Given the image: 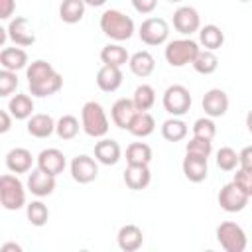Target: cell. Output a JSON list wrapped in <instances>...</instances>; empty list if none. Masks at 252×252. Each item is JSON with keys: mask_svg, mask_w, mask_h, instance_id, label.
<instances>
[{"mask_svg": "<svg viewBox=\"0 0 252 252\" xmlns=\"http://www.w3.org/2000/svg\"><path fill=\"white\" fill-rule=\"evenodd\" d=\"M100 30L114 41H126L134 35V20L120 10H104L100 16Z\"/></svg>", "mask_w": 252, "mask_h": 252, "instance_id": "obj_1", "label": "cell"}, {"mask_svg": "<svg viewBox=\"0 0 252 252\" xmlns=\"http://www.w3.org/2000/svg\"><path fill=\"white\" fill-rule=\"evenodd\" d=\"M81 126L85 130L87 136L91 138H104L108 132V118L104 108L96 102V100H89L83 104L81 110Z\"/></svg>", "mask_w": 252, "mask_h": 252, "instance_id": "obj_2", "label": "cell"}, {"mask_svg": "<svg viewBox=\"0 0 252 252\" xmlns=\"http://www.w3.org/2000/svg\"><path fill=\"white\" fill-rule=\"evenodd\" d=\"M201 51L199 43L193 41L191 37H181V39H173L165 45V61L171 67H185L189 63H193V59L197 57V53Z\"/></svg>", "mask_w": 252, "mask_h": 252, "instance_id": "obj_3", "label": "cell"}, {"mask_svg": "<svg viewBox=\"0 0 252 252\" xmlns=\"http://www.w3.org/2000/svg\"><path fill=\"white\" fill-rule=\"evenodd\" d=\"M0 203L6 211H18L26 205V189L18 175L4 173L0 177Z\"/></svg>", "mask_w": 252, "mask_h": 252, "instance_id": "obj_4", "label": "cell"}, {"mask_svg": "<svg viewBox=\"0 0 252 252\" xmlns=\"http://www.w3.org/2000/svg\"><path fill=\"white\" fill-rule=\"evenodd\" d=\"M217 240L226 252H244L248 244L244 228L232 220H224L217 226Z\"/></svg>", "mask_w": 252, "mask_h": 252, "instance_id": "obj_5", "label": "cell"}, {"mask_svg": "<svg viewBox=\"0 0 252 252\" xmlns=\"http://www.w3.org/2000/svg\"><path fill=\"white\" fill-rule=\"evenodd\" d=\"M161 102H163V108H165L167 114L183 116L191 108V93L183 85H171V87L165 89Z\"/></svg>", "mask_w": 252, "mask_h": 252, "instance_id": "obj_6", "label": "cell"}, {"mask_svg": "<svg viewBox=\"0 0 252 252\" xmlns=\"http://www.w3.org/2000/svg\"><path fill=\"white\" fill-rule=\"evenodd\" d=\"M138 33L146 45H161L169 37V26L163 18H146Z\"/></svg>", "mask_w": 252, "mask_h": 252, "instance_id": "obj_7", "label": "cell"}, {"mask_svg": "<svg viewBox=\"0 0 252 252\" xmlns=\"http://www.w3.org/2000/svg\"><path fill=\"white\" fill-rule=\"evenodd\" d=\"M217 199H219V205H220L222 211H226V213H240L248 205V199L250 197L234 181H230V183H226V185L220 187Z\"/></svg>", "mask_w": 252, "mask_h": 252, "instance_id": "obj_8", "label": "cell"}, {"mask_svg": "<svg viewBox=\"0 0 252 252\" xmlns=\"http://www.w3.org/2000/svg\"><path fill=\"white\" fill-rule=\"evenodd\" d=\"M173 28L181 35H191L201 30V16L193 6H179L173 12Z\"/></svg>", "mask_w": 252, "mask_h": 252, "instance_id": "obj_9", "label": "cell"}, {"mask_svg": "<svg viewBox=\"0 0 252 252\" xmlns=\"http://www.w3.org/2000/svg\"><path fill=\"white\" fill-rule=\"evenodd\" d=\"M71 177L77 183H91L98 177V165H96V158H91L87 154H81L77 158H73L71 161Z\"/></svg>", "mask_w": 252, "mask_h": 252, "instance_id": "obj_10", "label": "cell"}, {"mask_svg": "<svg viewBox=\"0 0 252 252\" xmlns=\"http://www.w3.org/2000/svg\"><path fill=\"white\" fill-rule=\"evenodd\" d=\"M209 158H203V156H195V154H185L183 158V163H181V169H183V175L185 179H189L191 183H201L207 179V173H209V163H207Z\"/></svg>", "mask_w": 252, "mask_h": 252, "instance_id": "obj_11", "label": "cell"}, {"mask_svg": "<svg viewBox=\"0 0 252 252\" xmlns=\"http://www.w3.org/2000/svg\"><path fill=\"white\" fill-rule=\"evenodd\" d=\"M201 104H203V110H205L207 116L220 118L228 110V96H226V93L222 89H211V91L205 93Z\"/></svg>", "mask_w": 252, "mask_h": 252, "instance_id": "obj_12", "label": "cell"}, {"mask_svg": "<svg viewBox=\"0 0 252 252\" xmlns=\"http://www.w3.org/2000/svg\"><path fill=\"white\" fill-rule=\"evenodd\" d=\"M6 30H8V37L18 47H28V45H32L35 41V35L30 30V22L24 16H16L14 20H10V24H8Z\"/></svg>", "mask_w": 252, "mask_h": 252, "instance_id": "obj_13", "label": "cell"}, {"mask_svg": "<svg viewBox=\"0 0 252 252\" xmlns=\"http://www.w3.org/2000/svg\"><path fill=\"white\" fill-rule=\"evenodd\" d=\"M138 112H140V110L136 108V104H134L132 98H118V100L112 104V108H110V118H112V122H114L118 128L128 130L130 124H132V120H134V116H136Z\"/></svg>", "mask_w": 252, "mask_h": 252, "instance_id": "obj_14", "label": "cell"}, {"mask_svg": "<svg viewBox=\"0 0 252 252\" xmlns=\"http://www.w3.org/2000/svg\"><path fill=\"white\" fill-rule=\"evenodd\" d=\"M28 189L35 197H47L55 191V175L43 171V169H32L28 175Z\"/></svg>", "mask_w": 252, "mask_h": 252, "instance_id": "obj_15", "label": "cell"}, {"mask_svg": "<svg viewBox=\"0 0 252 252\" xmlns=\"http://www.w3.org/2000/svg\"><path fill=\"white\" fill-rule=\"evenodd\" d=\"M65 165H67V159H65L63 152L57 150V148L41 150L39 156H37V167L43 169V171H47V173H51V175H55V177L59 173H63Z\"/></svg>", "mask_w": 252, "mask_h": 252, "instance_id": "obj_16", "label": "cell"}, {"mask_svg": "<svg viewBox=\"0 0 252 252\" xmlns=\"http://www.w3.org/2000/svg\"><path fill=\"white\" fill-rule=\"evenodd\" d=\"M94 158L98 163L102 165H114L120 161L122 158V150H120V144L116 140H110V138H102L94 144Z\"/></svg>", "mask_w": 252, "mask_h": 252, "instance_id": "obj_17", "label": "cell"}, {"mask_svg": "<svg viewBox=\"0 0 252 252\" xmlns=\"http://www.w3.org/2000/svg\"><path fill=\"white\" fill-rule=\"evenodd\" d=\"M6 167L12 171V173H30L32 171V163H33V156L30 150L26 148H12L8 154H6V159H4Z\"/></svg>", "mask_w": 252, "mask_h": 252, "instance_id": "obj_18", "label": "cell"}, {"mask_svg": "<svg viewBox=\"0 0 252 252\" xmlns=\"http://www.w3.org/2000/svg\"><path fill=\"white\" fill-rule=\"evenodd\" d=\"M116 242H118V248L120 250H124V252H136L144 244L142 228L136 226V224H124V226H120L118 236H116Z\"/></svg>", "mask_w": 252, "mask_h": 252, "instance_id": "obj_19", "label": "cell"}, {"mask_svg": "<svg viewBox=\"0 0 252 252\" xmlns=\"http://www.w3.org/2000/svg\"><path fill=\"white\" fill-rule=\"evenodd\" d=\"M55 120L49 116V114H43V112H39V114H32L30 118H28V124H26V128H28V134L30 136H33V138H49L53 132H55Z\"/></svg>", "mask_w": 252, "mask_h": 252, "instance_id": "obj_20", "label": "cell"}, {"mask_svg": "<svg viewBox=\"0 0 252 252\" xmlns=\"http://www.w3.org/2000/svg\"><path fill=\"white\" fill-rule=\"evenodd\" d=\"M152 171L148 165H128L124 169V183L132 191H142L150 185Z\"/></svg>", "mask_w": 252, "mask_h": 252, "instance_id": "obj_21", "label": "cell"}, {"mask_svg": "<svg viewBox=\"0 0 252 252\" xmlns=\"http://www.w3.org/2000/svg\"><path fill=\"white\" fill-rule=\"evenodd\" d=\"M122 79L124 77L120 67H114V65H102L96 73V85L104 93H114L122 85Z\"/></svg>", "mask_w": 252, "mask_h": 252, "instance_id": "obj_22", "label": "cell"}, {"mask_svg": "<svg viewBox=\"0 0 252 252\" xmlns=\"http://www.w3.org/2000/svg\"><path fill=\"white\" fill-rule=\"evenodd\" d=\"M128 67H130V71H132L136 77L144 79V77H150V75L154 73V69H156V59H154V55H152L150 51H136L134 55H130Z\"/></svg>", "mask_w": 252, "mask_h": 252, "instance_id": "obj_23", "label": "cell"}, {"mask_svg": "<svg viewBox=\"0 0 252 252\" xmlns=\"http://www.w3.org/2000/svg\"><path fill=\"white\" fill-rule=\"evenodd\" d=\"M0 65L8 71H20L28 67V53L22 47H4L0 51Z\"/></svg>", "mask_w": 252, "mask_h": 252, "instance_id": "obj_24", "label": "cell"}, {"mask_svg": "<svg viewBox=\"0 0 252 252\" xmlns=\"http://www.w3.org/2000/svg\"><path fill=\"white\" fill-rule=\"evenodd\" d=\"M222 43H224V33H222V30L219 26L207 24V26H203L199 30V45H203L205 49L217 51V49L222 47Z\"/></svg>", "mask_w": 252, "mask_h": 252, "instance_id": "obj_25", "label": "cell"}, {"mask_svg": "<svg viewBox=\"0 0 252 252\" xmlns=\"http://www.w3.org/2000/svg\"><path fill=\"white\" fill-rule=\"evenodd\" d=\"M61 87H63V77L55 71L53 75L45 77L43 81H39V83H35V85H30V93H32L33 96L45 98V96H51V94L59 93Z\"/></svg>", "mask_w": 252, "mask_h": 252, "instance_id": "obj_26", "label": "cell"}, {"mask_svg": "<svg viewBox=\"0 0 252 252\" xmlns=\"http://www.w3.org/2000/svg\"><path fill=\"white\" fill-rule=\"evenodd\" d=\"M8 110L16 120H28L33 114V100L30 94H14L8 102Z\"/></svg>", "mask_w": 252, "mask_h": 252, "instance_id": "obj_27", "label": "cell"}, {"mask_svg": "<svg viewBox=\"0 0 252 252\" xmlns=\"http://www.w3.org/2000/svg\"><path fill=\"white\" fill-rule=\"evenodd\" d=\"M100 61L104 65H114V67H122L130 61V55L126 51V47H122L120 43H108L100 49Z\"/></svg>", "mask_w": 252, "mask_h": 252, "instance_id": "obj_28", "label": "cell"}, {"mask_svg": "<svg viewBox=\"0 0 252 252\" xmlns=\"http://www.w3.org/2000/svg\"><path fill=\"white\" fill-rule=\"evenodd\" d=\"M152 148L144 142H132L126 148V163L128 165H150Z\"/></svg>", "mask_w": 252, "mask_h": 252, "instance_id": "obj_29", "label": "cell"}, {"mask_svg": "<svg viewBox=\"0 0 252 252\" xmlns=\"http://www.w3.org/2000/svg\"><path fill=\"white\" fill-rule=\"evenodd\" d=\"M154 130H156V120H154V116H152L148 110H146V112L140 110V112L134 116L130 128H128V132H130L132 136H136V138H146V136H150Z\"/></svg>", "mask_w": 252, "mask_h": 252, "instance_id": "obj_30", "label": "cell"}, {"mask_svg": "<svg viewBox=\"0 0 252 252\" xmlns=\"http://www.w3.org/2000/svg\"><path fill=\"white\" fill-rule=\"evenodd\" d=\"M85 6L83 0H63L59 6V18L65 24H77L85 16Z\"/></svg>", "mask_w": 252, "mask_h": 252, "instance_id": "obj_31", "label": "cell"}, {"mask_svg": "<svg viewBox=\"0 0 252 252\" xmlns=\"http://www.w3.org/2000/svg\"><path fill=\"white\" fill-rule=\"evenodd\" d=\"M53 73H55V69H53L51 63H47V61H43V59L32 61V63L26 67L28 87H30V85H35V83H39V81H43L45 77H49V75H53Z\"/></svg>", "mask_w": 252, "mask_h": 252, "instance_id": "obj_32", "label": "cell"}, {"mask_svg": "<svg viewBox=\"0 0 252 252\" xmlns=\"http://www.w3.org/2000/svg\"><path fill=\"white\" fill-rule=\"evenodd\" d=\"M161 136H163L167 142H181V140L187 136V124H185L179 116L167 118V120L161 124Z\"/></svg>", "mask_w": 252, "mask_h": 252, "instance_id": "obj_33", "label": "cell"}, {"mask_svg": "<svg viewBox=\"0 0 252 252\" xmlns=\"http://www.w3.org/2000/svg\"><path fill=\"white\" fill-rule=\"evenodd\" d=\"M193 69L201 75H211L217 71L219 67V57L215 55V51H209V49H201L197 53V57L193 59Z\"/></svg>", "mask_w": 252, "mask_h": 252, "instance_id": "obj_34", "label": "cell"}, {"mask_svg": "<svg viewBox=\"0 0 252 252\" xmlns=\"http://www.w3.org/2000/svg\"><path fill=\"white\" fill-rule=\"evenodd\" d=\"M132 100H134V104H136L138 110H142V112L150 110L156 104V91H154V87H150V85L136 87V91L132 94Z\"/></svg>", "mask_w": 252, "mask_h": 252, "instance_id": "obj_35", "label": "cell"}, {"mask_svg": "<svg viewBox=\"0 0 252 252\" xmlns=\"http://www.w3.org/2000/svg\"><path fill=\"white\" fill-rule=\"evenodd\" d=\"M79 128L83 126H79V120L73 114H63L55 124V132L61 140H73L79 134Z\"/></svg>", "mask_w": 252, "mask_h": 252, "instance_id": "obj_36", "label": "cell"}, {"mask_svg": "<svg viewBox=\"0 0 252 252\" xmlns=\"http://www.w3.org/2000/svg\"><path fill=\"white\" fill-rule=\"evenodd\" d=\"M26 215L32 226H43L49 220V209L41 201H32L30 205H26Z\"/></svg>", "mask_w": 252, "mask_h": 252, "instance_id": "obj_37", "label": "cell"}, {"mask_svg": "<svg viewBox=\"0 0 252 252\" xmlns=\"http://www.w3.org/2000/svg\"><path fill=\"white\" fill-rule=\"evenodd\" d=\"M217 165L222 171H234L236 165H240V158H238V154L232 148L224 146V148H220L217 152Z\"/></svg>", "mask_w": 252, "mask_h": 252, "instance_id": "obj_38", "label": "cell"}, {"mask_svg": "<svg viewBox=\"0 0 252 252\" xmlns=\"http://www.w3.org/2000/svg\"><path fill=\"white\" fill-rule=\"evenodd\" d=\"M185 154H195V156L209 158V156L213 154V140H205V138L193 136V138L185 144Z\"/></svg>", "mask_w": 252, "mask_h": 252, "instance_id": "obj_39", "label": "cell"}, {"mask_svg": "<svg viewBox=\"0 0 252 252\" xmlns=\"http://www.w3.org/2000/svg\"><path fill=\"white\" fill-rule=\"evenodd\" d=\"M217 134V126L213 122L211 116H203V118H197L195 124H193V136L197 138H205V140H213Z\"/></svg>", "mask_w": 252, "mask_h": 252, "instance_id": "obj_40", "label": "cell"}, {"mask_svg": "<svg viewBox=\"0 0 252 252\" xmlns=\"http://www.w3.org/2000/svg\"><path fill=\"white\" fill-rule=\"evenodd\" d=\"M18 89V75L16 71L2 69L0 71V96H10Z\"/></svg>", "mask_w": 252, "mask_h": 252, "instance_id": "obj_41", "label": "cell"}, {"mask_svg": "<svg viewBox=\"0 0 252 252\" xmlns=\"http://www.w3.org/2000/svg\"><path fill=\"white\" fill-rule=\"evenodd\" d=\"M232 181H234V183H236L248 197H252V171H250V169H244V167L236 169Z\"/></svg>", "mask_w": 252, "mask_h": 252, "instance_id": "obj_42", "label": "cell"}, {"mask_svg": "<svg viewBox=\"0 0 252 252\" xmlns=\"http://www.w3.org/2000/svg\"><path fill=\"white\" fill-rule=\"evenodd\" d=\"M132 6L138 14H152L158 6V0H132Z\"/></svg>", "mask_w": 252, "mask_h": 252, "instance_id": "obj_43", "label": "cell"}, {"mask_svg": "<svg viewBox=\"0 0 252 252\" xmlns=\"http://www.w3.org/2000/svg\"><path fill=\"white\" fill-rule=\"evenodd\" d=\"M16 10V0H0V18L10 20Z\"/></svg>", "mask_w": 252, "mask_h": 252, "instance_id": "obj_44", "label": "cell"}, {"mask_svg": "<svg viewBox=\"0 0 252 252\" xmlns=\"http://www.w3.org/2000/svg\"><path fill=\"white\" fill-rule=\"evenodd\" d=\"M238 158H240V167H244V169H250V171H252V146L242 148V150H240V154H238Z\"/></svg>", "mask_w": 252, "mask_h": 252, "instance_id": "obj_45", "label": "cell"}, {"mask_svg": "<svg viewBox=\"0 0 252 252\" xmlns=\"http://www.w3.org/2000/svg\"><path fill=\"white\" fill-rule=\"evenodd\" d=\"M10 110H0V134H6L12 128V118Z\"/></svg>", "mask_w": 252, "mask_h": 252, "instance_id": "obj_46", "label": "cell"}, {"mask_svg": "<svg viewBox=\"0 0 252 252\" xmlns=\"http://www.w3.org/2000/svg\"><path fill=\"white\" fill-rule=\"evenodd\" d=\"M2 252H22V246L16 242H6L2 244Z\"/></svg>", "mask_w": 252, "mask_h": 252, "instance_id": "obj_47", "label": "cell"}, {"mask_svg": "<svg viewBox=\"0 0 252 252\" xmlns=\"http://www.w3.org/2000/svg\"><path fill=\"white\" fill-rule=\"evenodd\" d=\"M87 6H93V8H98V6H102L106 0H83Z\"/></svg>", "mask_w": 252, "mask_h": 252, "instance_id": "obj_48", "label": "cell"}, {"mask_svg": "<svg viewBox=\"0 0 252 252\" xmlns=\"http://www.w3.org/2000/svg\"><path fill=\"white\" fill-rule=\"evenodd\" d=\"M246 128H248V132L252 134V110L246 114Z\"/></svg>", "mask_w": 252, "mask_h": 252, "instance_id": "obj_49", "label": "cell"}, {"mask_svg": "<svg viewBox=\"0 0 252 252\" xmlns=\"http://www.w3.org/2000/svg\"><path fill=\"white\" fill-rule=\"evenodd\" d=\"M167 2H183V0H167Z\"/></svg>", "mask_w": 252, "mask_h": 252, "instance_id": "obj_50", "label": "cell"}, {"mask_svg": "<svg viewBox=\"0 0 252 252\" xmlns=\"http://www.w3.org/2000/svg\"><path fill=\"white\" fill-rule=\"evenodd\" d=\"M240 2H248V0H240Z\"/></svg>", "mask_w": 252, "mask_h": 252, "instance_id": "obj_51", "label": "cell"}]
</instances>
